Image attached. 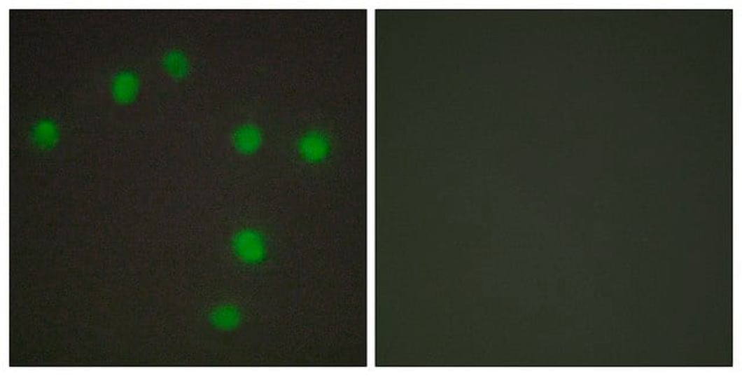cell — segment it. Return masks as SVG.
Listing matches in <instances>:
<instances>
[{
  "label": "cell",
  "instance_id": "3",
  "mask_svg": "<svg viewBox=\"0 0 742 376\" xmlns=\"http://www.w3.org/2000/svg\"><path fill=\"white\" fill-rule=\"evenodd\" d=\"M233 143L240 153H251L258 149L261 143V136L253 125H243L233 134Z\"/></svg>",
  "mask_w": 742,
  "mask_h": 376
},
{
  "label": "cell",
  "instance_id": "7",
  "mask_svg": "<svg viewBox=\"0 0 742 376\" xmlns=\"http://www.w3.org/2000/svg\"><path fill=\"white\" fill-rule=\"evenodd\" d=\"M211 323L214 326L222 330H231L236 328L239 323V314L236 309L231 307H222L215 310L211 314Z\"/></svg>",
  "mask_w": 742,
  "mask_h": 376
},
{
  "label": "cell",
  "instance_id": "1",
  "mask_svg": "<svg viewBox=\"0 0 742 376\" xmlns=\"http://www.w3.org/2000/svg\"><path fill=\"white\" fill-rule=\"evenodd\" d=\"M233 249L237 256L247 263H257L263 256L262 239L252 230H244L237 235Z\"/></svg>",
  "mask_w": 742,
  "mask_h": 376
},
{
  "label": "cell",
  "instance_id": "4",
  "mask_svg": "<svg viewBox=\"0 0 742 376\" xmlns=\"http://www.w3.org/2000/svg\"><path fill=\"white\" fill-rule=\"evenodd\" d=\"M33 142L40 148L48 149L57 143L58 129L50 120H42L31 129Z\"/></svg>",
  "mask_w": 742,
  "mask_h": 376
},
{
  "label": "cell",
  "instance_id": "6",
  "mask_svg": "<svg viewBox=\"0 0 742 376\" xmlns=\"http://www.w3.org/2000/svg\"><path fill=\"white\" fill-rule=\"evenodd\" d=\"M328 150L325 139L317 134H311L304 137L300 142V151L307 160H318L324 157Z\"/></svg>",
  "mask_w": 742,
  "mask_h": 376
},
{
  "label": "cell",
  "instance_id": "5",
  "mask_svg": "<svg viewBox=\"0 0 742 376\" xmlns=\"http://www.w3.org/2000/svg\"><path fill=\"white\" fill-rule=\"evenodd\" d=\"M162 67L174 78L185 77L188 72V61L179 50H171L162 57Z\"/></svg>",
  "mask_w": 742,
  "mask_h": 376
},
{
  "label": "cell",
  "instance_id": "2",
  "mask_svg": "<svg viewBox=\"0 0 742 376\" xmlns=\"http://www.w3.org/2000/svg\"><path fill=\"white\" fill-rule=\"evenodd\" d=\"M139 78L132 71H121L111 81V95L118 104H129L139 91Z\"/></svg>",
  "mask_w": 742,
  "mask_h": 376
}]
</instances>
